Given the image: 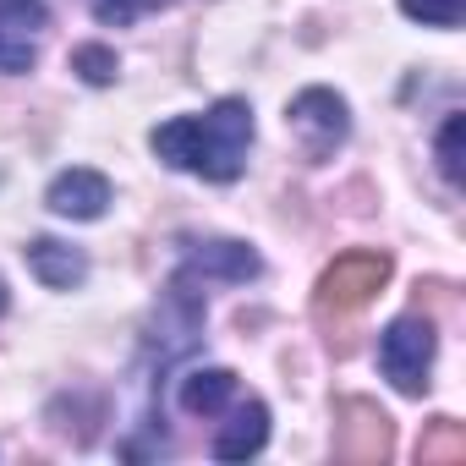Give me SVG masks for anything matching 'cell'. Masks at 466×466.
<instances>
[{"label": "cell", "instance_id": "obj_2", "mask_svg": "<svg viewBox=\"0 0 466 466\" xmlns=\"http://www.w3.org/2000/svg\"><path fill=\"white\" fill-rule=\"evenodd\" d=\"M203 313H208V302H203V280H192L187 269H176L170 286L159 291V302H154V324H148V346L159 351V362H181V357L198 346V335H203Z\"/></svg>", "mask_w": 466, "mask_h": 466}, {"label": "cell", "instance_id": "obj_14", "mask_svg": "<svg viewBox=\"0 0 466 466\" xmlns=\"http://www.w3.org/2000/svg\"><path fill=\"white\" fill-rule=\"evenodd\" d=\"M34 66H39V39L0 28V72H6V77H23V72H34Z\"/></svg>", "mask_w": 466, "mask_h": 466}, {"label": "cell", "instance_id": "obj_1", "mask_svg": "<svg viewBox=\"0 0 466 466\" xmlns=\"http://www.w3.org/2000/svg\"><path fill=\"white\" fill-rule=\"evenodd\" d=\"M253 137H258L253 105L230 94V99H214L203 116H170V121H159L148 132V148H154L159 165H170L181 176L230 187V181L248 170Z\"/></svg>", "mask_w": 466, "mask_h": 466}, {"label": "cell", "instance_id": "obj_4", "mask_svg": "<svg viewBox=\"0 0 466 466\" xmlns=\"http://www.w3.org/2000/svg\"><path fill=\"white\" fill-rule=\"evenodd\" d=\"M286 121H291V132L302 137L308 159H335V148L351 137V105H346L335 88H324V83L302 88V94L286 105Z\"/></svg>", "mask_w": 466, "mask_h": 466}, {"label": "cell", "instance_id": "obj_10", "mask_svg": "<svg viewBox=\"0 0 466 466\" xmlns=\"http://www.w3.org/2000/svg\"><path fill=\"white\" fill-rule=\"evenodd\" d=\"M72 72H77L88 88H110V83L121 77V61H116L110 45H77V50H72Z\"/></svg>", "mask_w": 466, "mask_h": 466}, {"label": "cell", "instance_id": "obj_5", "mask_svg": "<svg viewBox=\"0 0 466 466\" xmlns=\"http://www.w3.org/2000/svg\"><path fill=\"white\" fill-rule=\"evenodd\" d=\"M181 269L192 280H225V286H248L264 275V258L237 242V237H187L181 242Z\"/></svg>", "mask_w": 466, "mask_h": 466}, {"label": "cell", "instance_id": "obj_9", "mask_svg": "<svg viewBox=\"0 0 466 466\" xmlns=\"http://www.w3.org/2000/svg\"><path fill=\"white\" fill-rule=\"evenodd\" d=\"M242 395V379L230 368H192L181 379V411L187 417H225V406Z\"/></svg>", "mask_w": 466, "mask_h": 466}, {"label": "cell", "instance_id": "obj_12", "mask_svg": "<svg viewBox=\"0 0 466 466\" xmlns=\"http://www.w3.org/2000/svg\"><path fill=\"white\" fill-rule=\"evenodd\" d=\"M45 23H50V6H45V0H0V28L39 39Z\"/></svg>", "mask_w": 466, "mask_h": 466}, {"label": "cell", "instance_id": "obj_8", "mask_svg": "<svg viewBox=\"0 0 466 466\" xmlns=\"http://www.w3.org/2000/svg\"><path fill=\"white\" fill-rule=\"evenodd\" d=\"M23 258H28V275L45 291H77L88 280V253L72 248V242H56V237H34L23 248Z\"/></svg>", "mask_w": 466, "mask_h": 466}, {"label": "cell", "instance_id": "obj_16", "mask_svg": "<svg viewBox=\"0 0 466 466\" xmlns=\"http://www.w3.org/2000/svg\"><path fill=\"white\" fill-rule=\"evenodd\" d=\"M6 308H12V291H6V280H0V319H6Z\"/></svg>", "mask_w": 466, "mask_h": 466}, {"label": "cell", "instance_id": "obj_3", "mask_svg": "<svg viewBox=\"0 0 466 466\" xmlns=\"http://www.w3.org/2000/svg\"><path fill=\"white\" fill-rule=\"evenodd\" d=\"M433 351H439V335L428 319L417 313H400L384 324L379 335V373L400 390V395H422L428 390V373H433Z\"/></svg>", "mask_w": 466, "mask_h": 466}, {"label": "cell", "instance_id": "obj_11", "mask_svg": "<svg viewBox=\"0 0 466 466\" xmlns=\"http://www.w3.org/2000/svg\"><path fill=\"white\" fill-rule=\"evenodd\" d=\"M461 132H466V116H444V127H439V137H433V154H439V176L450 181V187H461Z\"/></svg>", "mask_w": 466, "mask_h": 466}, {"label": "cell", "instance_id": "obj_6", "mask_svg": "<svg viewBox=\"0 0 466 466\" xmlns=\"http://www.w3.org/2000/svg\"><path fill=\"white\" fill-rule=\"evenodd\" d=\"M110 176L105 170H88V165H72V170H61L50 187H45V203H50V214H61V219H105V208H110Z\"/></svg>", "mask_w": 466, "mask_h": 466}, {"label": "cell", "instance_id": "obj_7", "mask_svg": "<svg viewBox=\"0 0 466 466\" xmlns=\"http://www.w3.org/2000/svg\"><path fill=\"white\" fill-rule=\"evenodd\" d=\"M225 428L214 433V461H253L264 444H269V406L253 395V400H230L225 406Z\"/></svg>", "mask_w": 466, "mask_h": 466}, {"label": "cell", "instance_id": "obj_15", "mask_svg": "<svg viewBox=\"0 0 466 466\" xmlns=\"http://www.w3.org/2000/svg\"><path fill=\"white\" fill-rule=\"evenodd\" d=\"M400 12L422 28H461L466 0H400Z\"/></svg>", "mask_w": 466, "mask_h": 466}, {"label": "cell", "instance_id": "obj_13", "mask_svg": "<svg viewBox=\"0 0 466 466\" xmlns=\"http://www.w3.org/2000/svg\"><path fill=\"white\" fill-rule=\"evenodd\" d=\"M159 6H170V0H88V12H94L105 28H132L137 17H148V12H159Z\"/></svg>", "mask_w": 466, "mask_h": 466}]
</instances>
